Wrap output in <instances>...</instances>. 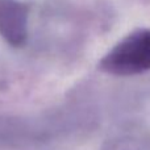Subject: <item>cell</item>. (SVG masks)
Listing matches in <instances>:
<instances>
[{
	"mask_svg": "<svg viewBox=\"0 0 150 150\" xmlns=\"http://www.w3.org/2000/svg\"><path fill=\"white\" fill-rule=\"evenodd\" d=\"M103 69L116 75H134L150 69V30L138 29L103 59Z\"/></svg>",
	"mask_w": 150,
	"mask_h": 150,
	"instance_id": "1",
	"label": "cell"
}]
</instances>
